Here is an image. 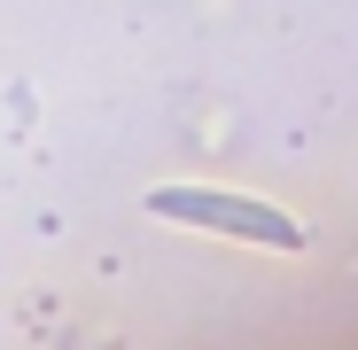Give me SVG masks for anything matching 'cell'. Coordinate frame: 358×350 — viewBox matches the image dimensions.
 <instances>
[{"label":"cell","mask_w":358,"mask_h":350,"mask_svg":"<svg viewBox=\"0 0 358 350\" xmlns=\"http://www.w3.org/2000/svg\"><path fill=\"white\" fill-rule=\"evenodd\" d=\"M148 218L195 226V233H226V242H257V249H288V257L312 242L304 218H288L280 203L226 195V187H148Z\"/></svg>","instance_id":"cell-1"}]
</instances>
